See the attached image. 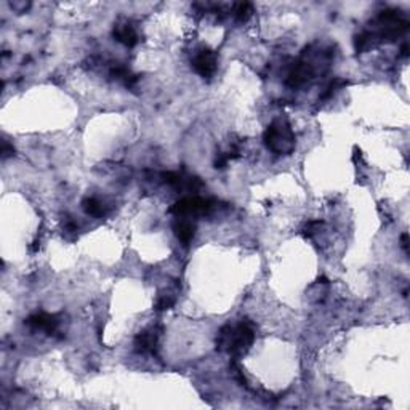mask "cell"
<instances>
[{
	"instance_id": "5bb4252c",
	"label": "cell",
	"mask_w": 410,
	"mask_h": 410,
	"mask_svg": "<svg viewBox=\"0 0 410 410\" xmlns=\"http://www.w3.org/2000/svg\"><path fill=\"white\" fill-rule=\"evenodd\" d=\"M373 37H375V34H372V32H362V34H359V36H356V39H354L356 50L357 51L367 50L373 43Z\"/></svg>"
},
{
	"instance_id": "9a60e30c",
	"label": "cell",
	"mask_w": 410,
	"mask_h": 410,
	"mask_svg": "<svg viewBox=\"0 0 410 410\" xmlns=\"http://www.w3.org/2000/svg\"><path fill=\"white\" fill-rule=\"evenodd\" d=\"M173 303H175V300H173L172 297H160L157 304H155V311H167V309H170L172 306H173Z\"/></svg>"
},
{
	"instance_id": "30bf717a",
	"label": "cell",
	"mask_w": 410,
	"mask_h": 410,
	"mask_svg": "<svg viewBox=\"0 0 410 410\" xmlns=\"http://www.w3.org/2000/svg\"><path fill=\"white\" fill-rule=\"evenodd\" d=\"M82 207L86 215H91V216H96V218H101L106 215V209H105V204H101L100 200L95 199V197H86L82 202Z\"/></svg>"
},
{
	"instance_id": "277c9868",
	"label": "cell",
	"mask_w": 410,
	"mask_h": 410,
	"mask_svg": "<svg viewBox=\"0 0 410 410\" xmlns=\"http://www.w3.org/2000/svg\"><path fill=\"white\" fill-rule=\"evenodd\" d=\"M194 69L202 77H212L216 71V55L215 51L209 48H202L197 55L194 56Z\"/></svg>"
},
{
	"instance_id": "7c38bea8",
	"label": "cell",
	"mask_w": 410,
	"mask_h": 410,
	"mask_svg": "<svg viewBox=\"0 0 410 410\" xmlns=\"http://www.w3.org/2000/svg\"><path fill=\"white\" fill-rule=\"evenodd\" d=\"M346 85H348V80H345V79H333L332 82L325 86V90L322 91L321 101H325V100H328V98H332L335 91H337L338 88H342V86H346Z\"/></svg>"
},
{
	"instance_id": "3957f363",
	"label": "cell",
	"mask_w": 410,
	"mask_h": 410,
	"mask_svg": "<svg viewBox=\"0 0 410 410\" xmlns=\"http://www.w3.org/2000/svg\"><path fill=\"white\" fill-rule=\"evenodd\" d=\"M213 207H215V202L209 199L184 197L180 202H176V204H173L169 212L175 213L178 216H184V215H193V213H209Z\"/></svg>"
},
{
	"instance_id": "5b68a950",
	"label": "cell",
	"mask_w": 410,
	"mask_h": 410,
	"mask_svg": "<svg viewBox=\"0 0 410 410\" xmlns=\"http://www.w3.org/2000/svg\"><path fill=\"white\" fill-rule=\"evenodd\" d=\"M58 324H60V321H58V316L55 314H48V313H37V314H32L29 316L26 319V325L36 328V330H43L45 333H55Z\"/></svg>"
},
{
	"instance_id": "2e32d148",
	"label": "cell",
	"mask_w": 410,
	"mask_h": 410,
	"mask_svg": "<svg viewBox=\"0 0 410 410\" xmlns=\"http://www.w3.org/2000/svg\"><path fill=\"white\" fill-rule=\"evenodd\" d=\"M321 224H322V223L319 221V219H314V221H309V223L304 226V234H306V236H313V234L316 233V229L319 228Z\"/></svg>"
},
{
	"instance_id": "6da1fadb",
	"label": "cell",
	"mask_w": 410,
	"mask_h": 410,
	"mask_svg": "<svg viewBox=\"0 0 410 410\" xmlns=\"http://www.w3.org/2000/svg\"><path fill=\"white\" fill-rule=\"evenodd\" d=\"M263 140L276 154H290L295 148V135H293L290 125L282 120H276L268 127Z\"/></svg>"
},
{
	"instance_id": "7402d4cb",
	"label": "cell",
	"mask_w": 410,
	"mask_h": 410,
	"mask_svg": "<svg viewBox=\"0 0 410 410\" xmlns=\"http://www.w3.org/2000/svg\"><path fill=\"white\" fill-rule=\"evenodd\" d=\"M401 56H404V58L409 56V45H407V43L402 45V48H401Z\"/></svg>"
},
{
	"instance_id": "4fadbf2b",
	"label": "cell",
	"mask_w": 410,
	"mask_h": 410,
	"mask_svg": "<svg viewBox=\"0 0 410 410\" xmlns=\"http://www.w3.org/2000/svg\"><path fill=\"white\" fill-rule=\"evenodd\" d=\"M231 337H233V327L224 325L221 330H219L218 337H216V348L218 349H228Z\"/></svg>"
},
{
	"instance_id": "9c48e42d",
	"label": "cell",
	"mask_w": 410,
	"mask_h": 410,
	"mask_svg": "<svg viewBox=\"0 0 410 410\" xmlns=\"http://www.w3.org/2000/svg\"><path fill=\"white\" fill-rule=\"evenodd\" d=\"M155 345H157V332L154 328L140 332L135 338V348L140 353H154Z\"/></svg>"
},
{
	"instance_id": "e0dca14e",
	"label": "cell",
	"mask_w": 410,
	"mask_h": 410,
	"mask_svg": "<svg viewBox=\"0 0 410 410\" xmlns=\"http://www.w3.org/2000/svg\"><path fill=\"white\" fill-rule=\"evenodd\" d=\"M229 162V157H228V154H223V152H219L216 157H215V167L216 169H224L226 167V164Z\"/></svg>"
},
{
	"instance_id": "7a4b0ae2",
	"label": "cell",
	"mask_w": 410,
	"mask_h": 410,
	"mask_svg": "<svg viewBox=\"0 0 410 410\" xmlns=\"http://www.w3.org/2000/svg\"><path fill=\"white\" fill-rule=\"evenodd\" d=\"M253 338H255V333H253V327L250 325V322H240L237 327H233V337H231L228 351L234 356L244 354L253 343Z\"/></svg>"
},
{
	"instance_id": "d6986e66",
	"label": "cell",
	"mask_w": 410,
	"mask_h": 410,
	"mask_svg": "<svg viewBox=\"0 0 410 410\" xmlns=\"http://www.w3.org/2000/svg\"><path fill=\"white\" fill-rule=\"evenodd\" d=\"M13 152H15L13 146H10L8 141H3V143H2V155H3V159L10 157V155L13 154Z\"/></svg>"
},
{
	"instance_id": "52a82bcc",
	"label": "cell",
	"mask_w": 410,
	"mask_h": 410,
	"mask_svg": "<svg viewBox=\"0 0 410 410\" xmlns=\"http://www.w3.org/2000/svg\"><path fill=\"white\" fill-rule=\"evenodd\" d=\"M112 34L120 43L125 45V47L131 48L138 43V34L133 29V26L129 24V22H119V24H115Z\"/></svg>"
},
{
	"instance_id": "ba28073f",
	"label": "cell",
	"mask_w": 410,
	"mask_h": 410,
	"mask_svg": "<svg viewBox=\"0 0 410 410\" xmlns=\"http://www.w3.org/2000/svg\"><path fill=\"white\" fill-rule=\"evenodd\" d=\"M173 231H175V234H176V237L180 239V242L184 245V247H188L189 244H191V240L194 239V234H195V226L191 223V221H188V219H184V218H178L175 224H173Z\"/></svg>"
},
{
	"instance_id": "44dd1931",
	"label": "cell",
	"mask_w": 410,
	"mask_h": 410,
	"mask_svg": "<svg viewBox=\"0 0 410 410\" xmlns=\"http://www.w3.org/2000/svg\"><path fill=\"white\" fill-rule=\"evenodd\" d=\"M39 248H40V239H36L31 245V252H39Z\"/></svg>"
},
{
	"instance_id": "ac0fdd59",
	"label": "cell",
	"mask_w": 410,
	"mask_h": 410,
	"mask_svg": "<svg viewBox=\"0 0 410 410\" xmlns=\"http://www.w3.org/2000/svg\"><path fill=\"white\" fill-rule=\"evenodd\" d=\"M65 231L67 234H76L79 228H77V223L76 221H72V219H67V221L65 223Z\"/></svg>"
},
{
	"instance_id": "ffe728a7",
	"label": "cell",
	"mask_w": 410,
	"mask_h": 410,
	"mask_svg": "<svg viewBox=\"0 0 410 410\" xmlns=\"http://www.w3.org/2000/svg\"><path fill=\"white\" fill-rule=\"evenodd\" d=\"M401 242H402V247H404V250H409V234H402L401 236Z\"/></svg>"
},
{
	"instance_id": "8992f818",
	"label": "cell",
	"mask_w": 410,
	"mask_h": 410,
	"mask_svg": "<svg viewBox=\"0 0 410 410\" xmlns=\"http://www.w3.org/2000/svg\"><path fill=\"white\" fill-rule=\"evenodd\" d=\"M311 66L304 61H298L293 65L292 71L288 72L287 77V85L292 86V88H297V86H302L304 82H308V79H311Z\"/></svg>"
},
{
	"instance_id": "8fae6325",
	"label": "cell",
	"mask_w": 410,
	"mask_h": 410,
	"mask_svg": "<svg viewBox=\"0 0 410 410\" xmlns=\"http://www.w3.org/2000/svg\"><path fill=\"white\" fill-rule=\"evenodd\" d=\"M234 13H236V20H237L239 22H245L252 16V13H253L252 3L250 2H240V3H237V5H236Z\"/></svg>"
}]
</instances>
